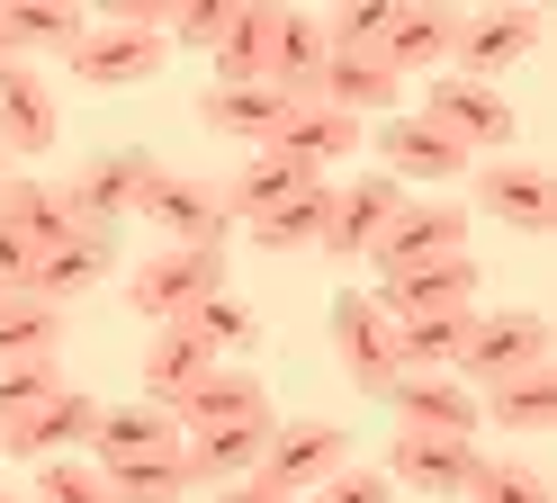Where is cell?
<instances>
[{
    "label": "cell",
    "mask_w": 557,
    "mask_h": 503,
    "mask_svg": "<svg viewBox=\"0 0 557 503\" xmlns=\"http://www.w3.org/2000/svg\"><path fill=\"white\" fill-rule=\"evenodd\" d=\"M324 216H333V180H315V189L278 198L270 216H252V252H324Z\"/></svg>",
    "instance_id": "cell-31"
},
{
    "label": "cell",
    "mask_w": 557,
    "mask_h": 503,
    "mask_svg": "<svg viewBox=\"0 0 557 503\" xmlns=\"http://www.w3.org/2000/svg\"><path fill=\"white\" fill-rule=\"evenodd\" d=\"M315 99L369 126V108H387V118L405 108V82H396V72L377 63V54H342V46H333V54H324V82H315Z\"/></svg>",
    "instance_id": "cell-24"
},
{
    "label": "cell",
    "mask_w": 557,
    "mask_h": 503,
    "mask_svg": "<svg viewBox=\"0 0 557 503\" xmlns=\"http://www.w3.org/2000/svg\"><path fill=\"white\" fill-rule=\"evenodd\" d=\"M297 189H315V180H306L297 162H278V154H243V171L225 180V216H234V225H252V216H270L278 198H297Z\"/></svg>",
    "instance_id": "cell-34"
},
{
    "label": "cell",
    "mask_w": 557,
    "mask_h": 503,
    "mask_svg": "<svg viewBox=\"0 0 557 503\" xmlns=\"http://www.w3.org/2000/svg\"><path fill=\"white\" fill-rule=\"evenodd\" d=\"M459 503H548V477H540L531 458H476Z\"/></svg>",
    "instance_id": "cell-38"
},
{
    "label": "cell",
    "mask_w": 557,
    "mask_h": 503,
    "mask_svg": "<svg viewBox=\"0 0 557 503\" xmlns=\"http://www.w3.org/2000/svg\"><path fill=\"white\" fill-rule=\"evenodd\" d=\"M37 503H117L109 477H99L90 458H46L37 467Z\"/></svg>",
    "instance_id": "cell-40"
},
{
    "label": "cell",
    "mask_w": 557,
    "mask_h": 503,
    "mask_svg": "<svg viewBox=\"0 0 557 503\" xmlns=\"http://www.w3.org/2000/svg\"><path fill=\"white\" fill-rule=\"evenodd\" d=\"M99 477H109V494H117V503H181V494H198V477H189V450L126 458V467H99Z\"/></svg>",
    "instance_id": "cell-36"
},
{
    "label": "cell",
    "mask_w": 557,
    "mask_h": 503,
    "mask_svg": "<svg viewBox=\"0 0 557 503\" xmlns=\"http://www.w3.org/2000/svg\"><path fill=\"white\" fill-rule=\"evenodd\" d=\"M387 405L405 431H441V441H476V395L459 378H396Z\"/></svg>",
    "instance_id": "cell-23"
},
{
    "label": "cell",
    "mask_w": 557,
    "mask_h": 503,
    "mask_svg": "<svg viewBox=\"0 0 557 503\" xmlns=\"http://www.w3.org/2000/svg\"><path fill=\"white\" fill-rule=\"evenodd\" d=\"M63 378H54V359H37V369H0V422H18L27 405H46Z\"/></svg>",
    "instance_id": "cell-43"
},
{
    "label": "cell",
    "mask_w": 557,
    "mask_h": 503,
    "mask_svg": "<svg viewBox=\"0 0 557 503\" xmlns=\"http://www.w3.org/2000/svg\"><path fill=\"white\" fill-rule=\"evenodd\" d=\"M369 144V126L360 118H342V108H324V99H297L288 118H278V135L261 144V154H278V162H297L306 180H324V171H342Z\"/></svg>",
    "instance_id": "cell-9"
},
{
    "label": "cell",
    "mask_w": 557,
    "mask_h": 503,
    "mask_svg": "<svg viewBox=\"0 0 557 503\" xmlns=\"http://www.w3.org/2000/svg\"><path fill=\"white\" fill-rule=\"evenodd\" d=\"M377 171H387L396 189L405 180H468V154L423 118V108H396V118H377Z\"/></svg>",
    "instance_id": "cell-14"
},
{
    "label": "cell",
    "mask_w": 557,
    "mask_h": 503,
    "mask_svg": "<svg viewBox=\"0 0 557 503\" xmlns=\"http://www.w3.org/2000/svg\"><path fill=\"white\" fill-rule=\"evenodd\" d=\"M216 503H306V494H278L261 477H234V486H216Z\"/></svg>",
    "instance_id": "cell-45"
},
{
    "label": "cell",
    "mask_w": 557,
    "mask_h": 503,
    "mask_svg": "<svg viewBox=\"0 0 557 503\" xmlns=\"http://www.w3.org/2000/svg\"><path fill=\"white\" fill-rule=\"evenodd\" d=\"M171 414H181V431L261 422V414H270V387H261V369H252V359H216V369H207V378H198V387H189Z\"/></svg>",
    "instance_id": "cell-17"
},
{
    "label": "cell",
    "mask_w": 557,
    "mask_h": 503,
    "mask_svg": "<svg viewBox=\"0 0 557 503\" xmlns=\"http://www.w3.org/2000/svg\"><path fill=\"white\" fill-rule=\"evenodd\" d=\"M324 19H306V10H278L270 19V90L278 99H315V82H324Z\"/></svg>",
    "instance_id": "cell-25"
},
{
    "label": "cell",
    "mask_w": 557,
    "mask_h": 503,
    "mask_svg": "<svg viewBox=\"0 0 557 503\" xmlns=\"http://www.w3.org/2000/svg\"><path fill=\"white\" fill-rule=\"evenodd\" d=\"M297 99H278L270 82H243V90H207L198 99V118H207V135H225V144H243V154H261V144L278 135V118H288Z\"/></svg>",
    "instance_id": "cell-26"
},
{
    "label": "cell",
    "mask_w": 557,
    "mask_h": 503,
    "mask_svg": "<svg viewBox=\"0 0 557 503\" xmlns=\"http://www.w3.org/2000/svg\"><path fill=\"white\" fill-rule=\"evenodd\" d=\"M521 369H548V323L531 306H512V315H468V342H459V387H504Z\"/></svg>",
    "instance_id": "cell-4"
},
{
    "label": "cell",
    "mask_w": 557,
    "mask_h": 503,
    "mask_svg": "<svg viewBox=\"0 0 557 503\" xmlns=\"http://www.w3.org/2000/svg\"><path fill=\"white\" fill-rule=\"evenodd\" d=\"M153 154H90L73 180H63V207H73V225L82 234H117L126 216H135V198L153 189Z\"/></svg>",
    "instance_id": "cell-5"
},
{
    "label": "cell",
    "mask_w": 557,
    "mask_h": 503,
    "mask_svg": "<svg viewBox=\"0 0 557 503\" xmlns=\"http://www.w3.org/2000/svg\"><path fill=\"white\" fill-rule=\"evenodd\" d=\"M63 351V306L37 297H0V369H37Z\"/></svg>",
    "instance_id": "cell-35"
},
{
    "label": "cell",
    "mask_w": 557,
    "mask_h": 503,
    "mask_svg": "<svg viewBox=\"0 0 557 503\" xmlns=\"http://www.w3.org/2000/svg\"><path fill=\"white\" fill-rule=\"evenodd\" d=\"M459 252H468V198H405L396 225L377 234L369 270L377 279H405V270H423V261H459Z\"/></svg>",
    "instance_id": "cell-3"
},
{
    "label": "cell",
    "mask_w": 557,
    "mask_h": 503,
    "mask_svg": "<svg viewBox=\"0 0 557 503\" xmlns=\"http://www.w3.org/2000/svg\"><path fill=\"white\" fill-rule=\"evenodd\" d=\"M82 27L90 10H73V0H0V46L10 54H73Z\"/></svg>",
    "instance_id": "cell-28"
},
{
    "label": "cell",
    "mask_w": 557,
    "mask_h": 503,
    "mask_svg": "<svg viewBox=\"0 0 557 503\" xmlns=\"http://www.w3.org/2000/svg\"><path fill=\"white\" fill-rule=\"evenodd\" d=\"M135 216L171 243V252H225V234H234V216H225V198H216V180H189V171H153V189L135 198Z\"/></svg>",
    "instance_id": "cell-2"
},
{
    "label": "cell",
    "mask_w": 557,
    "mask_h": 503,
    "mask_svg": "<svg viewBox=\"0 0 557 503\" xmlns=\"http://www.w3.org/2000/svg\"><path fill=\"white\" fill-rule=\"evenodd\" d=\"M162 450H181V414H162V405H99L90 467H126V458H162Z\"/></svg>",
    "instance_id": "cell-21"
},
{
    "label": "cell",
    "mask_w": 557,
    "mask_h": 503,
    "mask_svg": "<svg viewBox=\"0 0 557 503\" xmlns=\"http://www.w3.org/2000/svg\"><path fill=\"white\" fill-rule=\"evenodd\" d=\"M324 323H333V359L351 369V387L360 395H387L396 387V323H387V306H377L369 287H342Z\"/></svg>",
    "instance_id": "cell-6"
},
{
    "label": "cell",
    "mask_w": 557,
    "mask_h": 503,
    "mask_svg": "<svg viewBox=\"0 0 557 503\" xmlns=\"http://www.w3.org/2000/svg\"><path fill=\"white\" fill-rule=\"evenodd\" d=\"M162 36L153 27H82V46L73 54H63V63H73V82H90V90H135V82H153V72H162Z\"/></svg>",
    "instance_id": "cell-11"
},
{
    "label": "cell",
    "mask_w": 557,
    "mask_h": 503,
    "mask_svg": "<svg viewBox=\"0 0 557 503\" xmlns=\"http://www.w3.org/2000/svg\"><path fill=\"white\" fill-rule=\"evenodd\" d=\"M476 422L512 431V441H540V431H557V369H521L504 387L476 395Z\"/></svg>",
    "instance_id": "cell-27"
},
{
    "label": "cell",
    "mask_w": 557,
    "mask_h": 503,
    "mask_svg": "<svg viewBox=\"0 0 557 503\" xmlns=\"http://www.w3.org/2000/svg\"><path fill=\"white\" fill-rule=\"evenodd\" d=\"M207 297H225V252H145L126 270V306L145 323H189Z\"/></svg>",
    "instance_id": "cell-1"
},
{
    "label": "cell",
    "mask_w": 557,
    "mask_h": 503,
    "mask_svg": "<svg viewBox=\"0 0 557 503\" xmlns=\"http://www.w3.org/2000/svg\"><path fill=\"white\" fill-rule=\"evenodd\" d=\"M396 207H405V189H396L387 171H369V180H333L324 252H333V261H369V252H377V234L396 225Z\"/></svg>",
    "instance_id": "cell-12"
},
{
    "label": "cell",
    "mask_w": 557,
    "mask_h": 503,
    "mask_svg": "<svg viewBox=\"0 0 557 503\" xmlns=\"http://www.w3.org/2000/svg\"><path fill=\"white\" fill-rule=\"evenodd\" d=\"M0 503H18V494H10V486H0Z\"/></svg>",
    "instance_id": "cell-48"
},
{
    "label": "cell",
    "mask_w": 557,
    "mask_h": 503,
    "mask_svg": "<svg viewBox=\"0 0 557 503\" xmlns=\"http://www.w3.org/2000/svg\"><path fill=\"white\" fill-rule=\"evenodd\" d=\"M423 118H432L449 144H459L468 162H476V154H504V144H512V108H504L495 82H459V72H441L432 99H423Z\"/></svg>",
    "instance_id": "cell-8"
},
{
    "label": "cell",
    "mask_w": 557,
    "mask_h": 503,
    "mask_svg": "<svg viewBox=\"0 0 557 503\" xmlns=\"http://www.w3.org/2000/svg\"><path fill=\"white\" fill-rule=\"evenodd\" d=\"M10 63H18V54H10V46H0V72H10Z\"/></svg>",
    "instance_id": "cell-46"
},
{
    "label": "cell",
    "mask_w": 557,
    "mask_h": 503,
    "mask_svg": "<svg viewBox=\"0 0 557 503\" xmlns=\"http://www.w3.org/2000/svg\"><path fill=\"white\" fill-rule=\"evenodd\" d=\"M270 19L261 0H234V19L216 36V90H243V82H270Z\"/></svg>",
    "instance_id": "cell-32"
},
{
    "label": "cell",
    "mask_w": 557,
    "mask_h": 503,
    "mask_svg": "<svg viewBox=\"0 0 557 503\" xmlns=\"http://www.w3.org/2000/svg\"><path fill=\"white\" fill-rule=\"evenodd\" d=\"M189 333L207 342V359H252V342H261V315L243 306V297H207V306L189 315Z\"/></svg>",
    "instance_id": "cell-37"
},
{
    "label": "cell",
    "mask_w": 557,
    "mask_h": 503,
    "mask_svg": "<svg viewBox=\"0 0 557 503\" xmlns=\"http://www.w3.org/2000/svg\"><path fill=\"white\" fill-rule=\"evenodd\" d=\"M333 467H351V441H342V422L324 414H297V422H270V450H261V486L278 494H315Z\"/></svg>",
    "instance_id": "cell-7"
},
{
    "label": "cell",
    "mask_w": 557,
    "mask_h": 503,
    "mask_svg": "<svg viewBox=\"0 0 557 503\" xmlns=\"http://www.w3.org/2000/svg\"><path fill=\"white\" fill-rule=\"evenodd\" d=\"M369 297L387 306V323H405V315H476V252H459V261H423L405 279H377Z\"/></svg>",
    "instance_id": "cell-15"
},
{
    "label": "cell",
    "mask_w": 557,
    "mask_h": 503,
    "mask_svg": "<svg viewBox=\"0 0 557 503\" xmlns=\"http://www.w3.org/2000/svg\"><path fill=\"white\" fill-rule=\"evenodd\" d=\"M109 270H117V234H73V243L37 252V270H27V297H37V306H73V297H90Z\"/></svg>",
    "instance_id": "cell-19"
},
{
    "label": "cell",
    "mask_w": 557,
    "mask_h": 503,
    "mask_svg": "<svg viewBox=\"0 0 557 503\" xmlns=\"http://www.w3.org/2000/svg\"><path fill=\"white\" fill-rule=\"evenodd\" d=\"M90 422H99V395H82V387H54L46 405H27L18 422H0V450L10 458H73V450H90Z\"/></svg>",
    "instance_id": "cell-10"
},
{
    "label": "cell",
    "mask_w": 557,
    "mask_h": 503,
    "mask_svg": "<svg viewBox=\"0 0 557 503\" xmlns=\"http://www.w3.org/2000/svg\"><path fill=\"white\" fill-rule=\"evenodd\" d=\"M468 467H476V441L396 431V450H387V486H405V494H468Z\"/></svg>",
    "instance_id": "cell-18"
},
{
    "label": "cell",
    "mask_w": 557,
    "mask_h": 503,
    "mask_svg": "<svg viewBox=\"0 0 557 503\" xmlns=\"http://www.w3.org/2000/svg\"><path fill=\"white\" fill-rule=\"evenodd\" d=\"M27 270H37V243L18 225H0V297H27Z\"/></svg>",
    "instance_id": "cell-44"
},
{
    "label": "cell",
    "mask_w": 557,
    "mask_h": 503,
    "mask_svg": "<svg viewBox=\"0 0 557 503\" xmlns=\"http://www.w3.org/2000/svg\"><path fill=\"white\" fill-rule=\"evenodd\" d=\"M449 36H459V10H396L377 63H387L396 82H405V72H441L449 63Z\"/></svg>",
    "instance_id": "cell-30"
},
{
    "label": "cell",
    "mask_w": 557,
    "mask_h": 503,
    "mask_svg": "<svg viewBox=\"0 0 557 503\" xmlns=\"http://www.w3.org/2000/svg\"><path fill=\"white\" fill-rule=\"evenodd\" d=\"M306 503H396V486H387V467H333Z\"/></svg>",
    "instance_id": "cell-42"
},
{
    "label": "cell",
    "mask_w": 557,
    "mask_h": 503,
    "mask_svg": "<svg viewBox=\"0 0 557 503\" xmlns=\"http://www.w3.org/2000/svg\"><path fill=\"white\" fill-rule=\"evenodd\" d=\"M0 180H10V154H0Z\"/></svg>",
    "instance_id": "cell-47"
},
{
    "label": "cell",
    "mask_w": 557,
    "mask_h": 503,
    "mask_svg": "<svg viewBox=\"0 0 557 503\" xmlns=\"http://www.w3.org/2000/svg\"><path fill=\"white\" fill-rule=\"evenodd\" d=\"M216 369V359H207V342L189 333V323H153V342H145V405H181V395Z\"/></svg>",
    "instance_id": "cell-29"
},
{
    "label": "cell",
    "mask_w": 557,
    "mask_h": 503,
    "mask_svg": "<svg viewBox=\"0 0 557 503\" xmlns=\"http://www.w3.org/2000/svg\"><path fill=\"white\" fill-rule=\"evenodd\" d=\"M225 19H234V0H171V10H162V46H207V54H216Z\"/></svg>",
    "instance_id": "cell-39"
},
{
    "label": "cell",
    "mask_w": 557,
    "mask_h": 503,
    "mask_svg": "<svg viewBox=\"0 0 557 503\" xmlns=\"http://www.w3.org/2000/svg\"><path fill=\"white\" fill-rule=\"evenodd\" d=\"M54 90L37 82V72H27V63H10V72H0V154H10V162H37V154H54Z\"/></svg>",
    "instance_id": "cell-20"
},
{
    "label": "cell",
    "mask_w": 557,
    "mask_h": 503,
    "mask_svg": "<svg viewBox=\"0 0 557 503\" xmlns=\"http://www.w3.org/2000/svg\"><path fill=\"white\" fill-rule=\"evenodd\" d=\"M387 19H396V0H360V10H333V19H324V46H342V54H377V46H387Z\"/></svg>",
    "instance_id": "cell-41"
},
{
    "label": "cell",
    "mask_w": 557,
    "mask_h": 503,
    "mask_svg": "<svg viewBox=\"0 0 557 503\" xmlns=\"http://www.w3.org/2000/svg\"><path fill=\"white\" fill-rule=\"evenodd\" d=\"M270 422H216V431H181V450H189V477L198 486H234V477H261V450H270Z\"/></svg>",
    "instance_id": "cell-22"
},
{
    "label": "cell",
    "mask_w": 557,
    "mask_h": 503,
    "mask_svg": "<svg viewBox=\"0 0 557 503\" xmlns=\"http://www.w3.org/2000/svg\"><path fill=\"white\" fill-rule=\"evenodd\" d=\"M540 10H476V19H459V36H449V72L459 82H495L504 63H521L540 46Z\"/></svg>",
    "instance_id": "cell-13"
},
{
    "label": "cell",
    "mask_w": 557,
    "mask_h": 503,
    "mask_svg": "<svg viewBox=\"0 0 557 503\" xmlns=\"http://www.w3.org/2000/svg\"><path fill=\"white\" fill-rule=\"evenodd\" d=\"M0 225H18L37 252H54V243H73V234H82L54 180H0Z\"/></svg>",
    "instance_id": "cell-33"
},
{
    "label": "cell",
    "mask_w": 557,
    "mask_h": 503,
    "mask_svg": "<svg viewBox=\"0 0 557 503\" xmlns=\"http://www.w3.org/2000/svg\"><path fill=\"white\" fill-rule=\"evenodd\" d=\"M476 207L512 234H557V180L540 162H485L476 171Z\"/></svg>",
    "instance_id": "cell-16"
}]
</instances>
